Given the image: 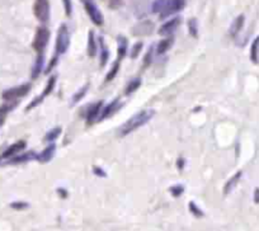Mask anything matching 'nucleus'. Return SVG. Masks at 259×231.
Instances as JSON below:
<instances>
[{
  "instance_id": "1",
  "label": "nucleus",
  "mask_w": 259,
  "mask_h": 231,
  "mask_svg": "<svg viewBox=\"0 0 259 231\" xmlns=\"http://www.w3.org/2000/svg\"><path fill=\"white\" fill-rule=\"evenodd\" d=\"M155 114V110L154 109H145L142 112L136 113L134 117L126 121L125 124L121 126V129L118 130L121 136H126V135L131 134V132L136 131L137 129H140L141 126H144L145 124L150 121L152 119V116Z\"/></svg>"
},
{
  "instance_id": "2",
  "label": "nucleus",
  "mask_w": 259,
  "mask_h": 231,
  "mask_svg": "<svg viewBox=\"0 0 259 231\" xmlns=\"http://www.w3.org/2000/svg\"><path fill=\"white\" fill-rule=\"evenodd\" d=\"M84 4V8H85L87 13H88L89 18L92 19L96 26H103L105 23V18H103V14L99 11V8L97 7L96 2L94 0H81Z\"/></svg>"
},
{
  "instance_id": "3",
  "label": "nucleus",
  "mask_w": 259,
  "mask_h": 231,
  "mask_svg": "<svg viewBox=\"0 0 259 231\" xmlns=\"http://www.w3.org/2000/svg\"><path fill=\"white\" fill-rule=\"evenodd\" d=\"M70 45V33L69 30L65 25L57 31V37H56V55H62L67 51Z\"/></svg>"
},
{
  "instance_id": "4",
  "label": "nucleus",
  "mask_w": 259,
  "mask_h": 231,
  "mask_svg": "<svg viewBox=\"0 0 259 231\" xmlns=\"http://www.w3.org/2000/svg\"><path fill=\"white\" fill-rule=\"evenodd\" d=\"M48 40H50V31L46 27L38 28L37 32H36L35 41H33V47H35V50L38 54H42L43 50H45L46 46H47Z\"/></svg>"
},
{
  "instance_id": "5",
  "label": "nucleus",
  "mask_w": 259,
  "mask_h": 231,
  "mask_svg": "<svg viewBox=\"0 0 259 231\" xmlns=\"http://www.w3.org/2000/svg\"><path fill=\"white\" fill-rule=\"evenodd\" d=\"M31 90V84H22L19 86H14V88L8 89L3 93V98L6 100H13L17 98H22L24 95H27Z\"/></svg>"
},
{
  "instance_id": "6",
  "label": "nucleus",
  "mask_w": 259,
  "mask_h": 231,
  "mask_svg": "<svg viewBox=\"0 0 259 231\" xmlns=\"http://www.w3.org/2000/svg\"><path fill=\"white\" fill-rule=\"evenodd\" d=\"M36 18L42 23H46L50 18V3L48 0H36L35 3Z\"/></svg>"
},
{
  "instance_id": "7",
  "label": "nucleus",
  "mask_w": 259,
  "mask_h": 231,
  "mask_svg": "<svg viewBox=\"0 0 259 231\" xmlns=\"http://www.w3.org/2000/svg\"><path fill=\"white\" fill-rule=\"evenodd\" d=\"M55 84H56V76H51V78L48 79L47 84H46V88H45V90L42 91V94H41L38 98H36L35 100H32V102H31V104L28 105L27 108H26V110H30V109H32V108H35L36 105L41 104V103H42V100L45 99V98L47 97L48 94H50L51 91L54 90Z\"/></svg>"
},
{
  "instance_id": "8",
  "label": "nucleus",
  "mask_w": 259,
  "mask_h": 231,
  "mask_svg": "<svg viewBox=\"0 0 259 231\" xmlns=\"http://www.w3.org/2000/svg\"><path fill=\"white\" fill-rule=\"evenodd\" d=\"M186 0H168L165 8L161 12V18H166V17L171 16V14L178 13L179 11H182L185 8Z\"/></svg>"
},
{
  "instance_id": "9",
  "label": "nucleus",
  "mask_w": 259,
  "mask_h": 231,
  "mask_svg": "<svg viewBox=\"0 0 259 231\" xmlns=\"http://www.w3.org/2000/svg\"><path fill=\"white\" fill-rule=\"evenodd\" d=\"M179 23H181V18H174L171 19V21L166 22L165 25H163L160 27V30H159V33H160L161 36H168V35H171V33L174 32V31L177 30V27L179 26Z\"/></svg>"
},
{
  "instance_id": "10",
  "label": "nucleus",
  "mask_w": 259,
  "mask_h": 231,
  "mask_svg": "<svg viewBox=\"0 0 259 231\" xmlns=\"http://www.w3.org/2000/svg\"><path fill=\"white\" fill-rule=\"evenodd\" d=\"M55 151H56V145H55V144H51V145L46 146L45 150L41 154H38L36 159H37L40 163H48V161L52 159V156L55 155Z\"/></svg>"
},
{
  "instance_id": "11",
  "label": "nucleus",
  "mask_w": 259,
  "mask_h": 231,
  "mask_svg": "<svg viewBox=\"0 0 259 231\" xmlns=\"http://www.w3.org/2000/svg\"><path fill=\"white\" fill-rule=\"evenodd\" d=\"M24 146H26V143H24V141H19V143L13 144V145L9 146V148L2 154V158L7 159V158H11V156H14L18 151H21L22 149H24Z\"/></svg>"
},
{
  "instance_id": "12",
  "label": "nucleus",
  "mask_w": 259,
  "mask_h": 231,
  "mask_svg": "<svg viewBox=\"0 0 259 231\" xmlns=\"http://www.w3.org/2000/svg\"><path fill=\"white\" fill-rule=\"evenodd\" d=\"M120 107H121L120 100L115 99L112 103H110L108 105H106V108L103 109V113H102V117L99 120L102 121V120H106V119H108V117H111V116H112L113 113H115Z\"/></svg>"
},
{
  "instance_id": "13",
  "label": "nucleus",
  "mask_w": 259,
  "mask_h": 231,
  "mask_svg": "<svg viewBox=\"0 0 259 231\" xmlns=\"http://www.w3.org/2000/svg\"><path fill=\"white\" fill-rule=\"evenodd\" d=\"M102 105H103V103L99 102V103H97V104L92 105V107L89 108L88 113H87V121H88V124H92L93 121H96L97 117L99 116V110H101Z\"/></svg>"
},
{
  "instance_id": "14",
  "label": "nucleus",
  "mask_w": 259,
  "mask_h": 231,
  "mask_svg": "<svg viewBox=\"0 0 259 231\" xmlns=\"http://www.w3.org/2000/svg\"><path fill=\"white\" fill-rule=\"evenodd\" d=\"M43 65H45V56L43 54H38L37 60L35 62V66H33V70H32V78L36 79L43 70Z\"/></svg>"
},
{
  "instance_id": "15",
  "label": "nucleus",
  "mask_w": 259,
  "mask_h": 231,
  "mask_svg": "<svg viewBox=\"0 0 259 231\" xmlns=\"http://www.w3.org/2000/svg\"><path fill=\"white\" fill-rule=\"evenodd\" d=\"M99 46H101V52H99V55H101V66H105L107 64L108 59H110V51L106 47L105 38L103 37H99Z\"/></svg>"
},
{
  "instance_id": "16",
  "label": "nucleus",
  "mask_w": 259,
  "mask_h": 231,
  "mask_svg": "<svg viewBox=\"0 0 259 231\" xmlns=\"http://www.w3.org/2000/svg\"><path fill=\"white\" fill-rule=\"evenodd\" d=\"M244 19H245L244 16H239L235 21L232 22L231 27H230V35H231L232 37H235V36L240 32V30L243 28L244 25Z\"/></svg>"
},
{
  "instance_id": "17",
  "label": "nucleus",
  "mask_w": 259,
  "mask_h": 231,
  "mask_svg": "<svg viewBox=\"0 0 259 231\" xmlns=\"http://www.w3.org/2000/svg\"><path fill=\"white\" fill-rule=\"evenodd\" d=\"M250 60L254 64L259 62V36L253 41L250 49Z\"/></svg>"
},
{
  "instance_id": "18",
  "label": "nucleus",
  "mask_w": 259,
  "mask_h": 231,
  "mask_svg": "<svg viewBox=\"0 0 259 231\" xmlns=\"http://www.w3.org/2000/svg\"><path fill=\"white\" fill-rule=\"evenodd\" d=\"M97 50H98V47H97V45H96L94 32H93V31H91V32H89V36H88V54H89V56H96Z\"/></svg>"
},
{
  "instance_id": "19",
  "label": "nucleus",
  "mask_w": 259,
  "mask_h": 231,
  "mask_svg": "<svg viewBox=\"0 0 259 231\" xmlns=\"http://www.w3.org/2000/svg\"><path fill=\"white\" fill-rule=\"evenodd\" d=\"M241 174H243V173L238 172L235 175H234V177H231V179H230L229 182L226 183V186H225V191H224L225 194H229L230 192H231L232 189H234V187L236 186V183H238L239 179H240Z\"/></svg>"
},
{
  "instance_id": "20",
  "label": "nucleus",
  "mask_w": 259,
  "mask_h": 231,
  "mask_svg": "<svg viewBox=\"0 0 259 231\" xmlns=\"http://www.w3.org/2000/svg\"><path fill=\"white\" fill-rule=\"evenodd\" d=\"M127 52V40L125 37H118V60L123 59Z\"/></svg>"
},
{
  "instance_id": "21",
  "label": "nucleus",
  "mask_w": 259,
  "mask_h": 231,
  "mask_svg": "<svg viewBox=\"0 0 259 231\" xmlns=\"http://www.w3.org/2000/svg\"><path fill=\"white\" fill-rule=\"evenodd\" d=\"M166 3H168V0H154V3H152L151 7V11L154 13H161L165 8Z\"/></svg>"
},
{
  "instance_id": "22",
  "label": "nucleus",
  "mask_w": 259,
  "mask_h": 231,
  "mask_svg": "<svg viewBox=\"0 0 259 231\" xmlns=\"http://www.w3.org/2000/svg\"><path fill=\"white\" fill-rule=\"evenodd\" d=\"M140 85H141V80H140V79H136V80H132L131 83L128 84L127 88H126V90H125L126 95L132 94L134 91H136L137 89L140 88Z\"/></svg>"
},
{
  "instance_id": "23",
  "label": "nucleus",
  "mask_w": 259,
  "mask_h": 231,
  "mask_svg": "<svg viewBox=\"0 0 259 231\" xmlns=\"http://www.w3.org/2000/svg\"><path fill=\"white\" fill-rule=\"evenodd\" d=\"M60 134H61V129H60V127H56V129L51 130V131L47 132V135H46L45 141H54V140H56L57 136H59Z\"/></svg>"
},
{
  "instance_id": "24",
  "label": "nucleus",
  "mask_w": 259,
  "mask_h": 231,
  "mask_svg": "<svg viewBox=\"0 0 259 231\" xmlns=\"http://www.w3.org/2000/svg\"><path fill=\"white\" fill-rule=\"evenodd\" d=\"M35 156V153H28V154H23V155L21 156H17V158L12 159L11 163H23V161H27V160H31V159Z\"/></svg>"
},
{
  "instance_id": "25",
  "label": "nucleus",
  "mask_w": 259,
  "mask_h": 231,
  "mask_svg": "<svg viewBox=\"0 0 259 231\" xmlns=\"http://www.w3.org/2000/svg\"><path fill=\"white\" fill-rule=\"evenodd\" d=\"M170 45H171V41L170 40L161 41V42L159 43V46H158V55H163L164 52H165L166 50H168L169 47H170Z\"/></svg>"
},
{
  "instance_id": "26",
  "label": "nucleus",
  "mask_w": 259,
  "mask_h": 231,
  "mask_svg": "<svg viewBox=\"0 0 259 231\" xmlns=\"http://www.w3.org/2000/svg\"><path fill=\"white\" fill-rule=\"evenodd\" d=\"M190 211L196 216V217H202L203 216V212L201 211V208L195 203V202H190Z\"/></svg>"
},
{
  "instance_id": "27",
  "label": "nucleus",
  "mask_w": 259,
  "mask_h": 231,
  "mask_svg": "<svg viewBox=\"0 0 259 231\" xmlns=\"http://www.w3.org/2000/svg\"><path fill=\"white\" fill-rule=\"evenodd\" d=\"M118 70H120V65H118V62H115V65H113V67H112V70L108 73L107 78H106V81L113 80V79L116 78V75H117Z\"/></svg>"
},
{
  "instance_id": "28",
  "label": "nucleus",
  "mask_w": 259,
  "mask_h": 231,
  "mask_svg": "<svg viewBox=\"0 0 259 231\" xmlns=\"http://www.w3.org/2000/svg\"><path fill=\"white\" fill-rule=\"evenodd\" d=\"M88 88H89V85H85L83 89H81L80 91H79V93H76V94L74 95V98H72V103H74V104H75V103L79 102V100H80L81 98L84 97V94H85V93H87Z\"/></svg>"
},
{
  "instance_id": "29",
  "label": "nucleus",
  "mask_w": 259,
  "mask_h": 231,
  "mask_svg": "<svg viewBox=\"0 0 259 231\" xmlns=\"http://www.w3.org/2000/svg\"><path fill=\"white\" fill-rule=\"evenodd\" d=\"M188 25H190V32H191V35H192L193 37H197V28H198L197 21H196V19H191L190 23H188Z\"/></svg>"
},
{
  "instance_id": "30",
  "label": "nucleus",
  "mask_w": 259,
  "mask_h": 231,
  "mask_svg": "<svg viewBox=\"0 0 259 231\" xmlns=\"http://www.w3.org/2000/svg\"><path fill=\"white\" fill-rule=\"evenodd\" d=\"M183 191H185V187L182 186V184H181V186H173L170 188V192H171V194H173L174 197H179L181 196V194L183 193Z\"/></svg>"
},
{
  "instance_id": "31",
  "label": "nucleus",
  "mask_w": 259,
  "mask_h": 231,
  "mask_svg": "<svg viewBox=\"0 0 259 231\" xmlns=\"http://www.w3.org/2000/svg\"><path fill=\"white\" fill-rule=\"evenodd\" d=\"M141 49H142V43L141 42L135 43L134 49H132V51H131V56L134 57V59H135V57L139 56V54H140V51H141Z\"/></svg>"
},
{
  "instance_id": "32",
  "label": "nucleus",
  "mask_w": 259,
  "mask_h": 231,
  "mask_svg": "<svg viewBox=\"0 0 259 231\" xmlns=\"http://www.w3.org/2000/svg\"><path fill=\"white\" fill-rule=\"evenodd\" d=\"M11 207L12 208H16V210H22V208H27L28 203H26V202H13Z\"/></svg>"
},
{
  "instance_id": "33",
  "label": "nucleus",
  "mask_w": 259,
  "mask_h": 231,
  "mask_svg": "<svg viewBox=\"0 0 259 231\" xmlns=\"http://www.w3.org/2000/svg\"><path fill=\"white\" fill-rule=\"evenodd\" d=\"M65 6V12H66V16H71L72 12V6H71V0H62Z\"/></svg>"
},
{
  "instance_id": "34",
  "label": "nucleus",
  "mask_w": 259,
  "mask_h": 231,
  "mask_svg": "<svg viewBox=\"0 0 259 231\" xmlns=\"http://www.w3.org/2000/svg\"><path fill=\"white\" fill-rule=\"evenodd\" d=\"M93 172H94V174L96 175H101V177H106V172L103 169H102V168H99V167H94L93 168Z\"/></svg>"
},
{
  "instance_id": "35",
  "label": "nucleus",
  "mask_w": 259,
  "mask_h": 231,
  "mask_svg": "<svg viewBox=\"0 0 259 231\" xmlns=\"http://www.w3.org/2000/svg\"><path fill=\"white\" fill-rule=\"evenodd\" d=\"M57 56H59V55H57ZM57 56H55L54 59H52V61L50 62V66L47 67V70H46V73H50V71L52 70V69H54L55 66H56V62H57Z\"/></svg>"
},
{
  "instance_id": "36",
  "label": "nucleus",
  "mask_w": 259,
  "mask_h": 231,
  "mask_svg": "<svg viewBox=\"0 0 259 231\" xmlns=\"http://www.w3.org/2000/svg\"><path fill=\"white\" fill-rule=\"evenodd\" d=\"M152 52H154V49H150L149 51H147V54H146V57H145V64H149V61L151 62V59H152Z\"/></svg>"
},
{
  "instance_id": "37",
  "label": "nucleus",
  "mask_w": 259,
  "mask_h": 231,
  "mask_svg": "<svg viewBox=\"0 0 259 231\" xmlns=\"http://www.w3.org/2000/svg\"><path fill=\"white\" fill-rule=\"evenodd\" d=\"M254 202L259 203V188H256L255 191H254Z\"/></svg>"
},
{
  "instance_id": "38",
  "label": "nucleus",
  "mask_w": 259,
  "mask_h": 231,
  "mask_svg": "<svg viewBox=\"0 0 259 231\" xmlns=\"http://www.w3.org/2000/svg\"><path fill=\"white\" fill-rule=\"evenodd\" d=\"M183 163H185V160H183V159H178V168L179 169H182V165H183Z\"/></svg>"
},
{
  "instance_id": "39",
  "label": "nucleus",
  "mask_w": 259,
  "mask_h": 231,
  "mask_svg": "<svg viewBox=\"0 0 259 231\" xmlns=\"http://www.w3.org/2000/svg\"><path fill=\"white\" fill-rule=\"evenodd\" d=\"M4 120H6V116L0 114V126H2V125L4 124Z\"/></svg>"
},
{
  "instance_id": "40",
  "label": "nucleus",
  "mask_w": 259,
  "mask_h": 231,
  "mask_svg": "<svg viewBox=\"0 0 259 231\" xmlns=\"http://www.w3.org/2000/svg\"><path fill=\"white\" fill-rule=\"evenodd\" d=\"M112 2H115V0H112Z\"/></svg>"
}]
</instances>
